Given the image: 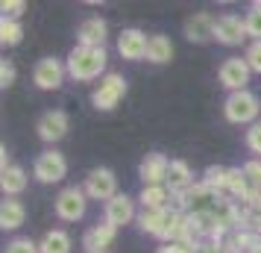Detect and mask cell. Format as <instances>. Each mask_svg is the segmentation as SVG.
Listing matches in <instances>:
<instances>
[{
    "label": "cell",
    "instance_id": "12",
    "mask_svg": "<svg viewBox=\"0 0 261 253\" xmlns=\"http://www.w3.org/2000/svg\"><path fill=\"white\" fill-rule=\"evenodd\" d=\"M147 44H150V36L144 30H138V27H126L118 36V53L129 62L147 59Z\"/></svg>",
    "mask_w": 261,
    "mask_h": 253
},
{
    "label": "cell",
    "instance_id": "10",
    "mask_svg": "<svg viewBox=\"0 0 261 253\" xmlns=\"http://www.w3.org/2000/svg\"><path fill=\"white\" fill-rule=\"evenodd\" d=\"M214 41L223 44V48H238V44H244V41H247V24H244V18H241V15H232V12L220 15V18L214 21Z\"/></svg>",
    "mask_w": 261,
    "mask_h": 253
},
{
    "label": "cell",
    "instance_id": "25",
    "mask_svg": "<svg viewBox=\"0 0 261 253\" xmlns=\"http://www.w3.org/2000/svg\"><path fill=\"white\" fill-rule=\"evenodd\" d=\"M202 182H205L217 197H223L226 189H229V168H223V165H208L205 174H202Z\"/></svg>",
    "mask_w": 261,
    "mask_h": 253
},
{
    "label": "cell",
    "instance_id": "26",
    "mask_svg": "<svg viewBox=\"0 0 261 253\" xmlns=\"http://www.w3.org/2000/svg\"><path fill=\"white\" fill-rule=\"evenodd\" d=\"M249 192H252V186H249L244 168H229V189H226V194H232L235 200H247Z\"/></svg>",
    "mask_w": 261,
    "mask_h": 253
},
{
    "label": "cell",
    "instance_id": "36",
    "mask_svg": "<svg viewBox=\"0 0 261 253\" xmlns=\"http://www.w3.org/2000/svg\"><path fill=\"white\" fill-rule=\"evenodd\" d=\"M194 253H226V247L223 244H217V241H200V244H197V250Z\"/></svg>",
    "mask_w": 261,
    "mask_h": 253
},
{
    "label": "cell",
    "instance_id": "29",
    "mask_svg": "<svg viewBox=\"0 0 261 253\" xmlns=\"http://www.w3.org/2000/svg\"><path fill=\"white\" fill-rule=\"evenodd\" d=\"M244 142H247L249 153H255V159H261V121H255V124L247 130Z\"/></svg>",
    "mask_w": 261,
    "mask_h": 253
},
{
    "label": "cell",
    "instance_id": "15",
    "mask_svg": "<svg viewBox=\"0 0 261 253\" xmlns=\"http://www.w3.org/2000/svg\"><path fill=\"white\" fill-rule=\"evenodd\" d=\"M115 239H118V227H112V224H94V227L85 229L83 236V247L85 253H106L112 244H115Z\"/></svg>",
    "mask_w": 261,
    "mask_h": 253
},
{
    "label": "cell",
    "instance_id": "19",
    "mask_svg": "<svg viewBox=\"0 0 261 253\" xmlns=\"http://www.w3.org/2000/svg\"><path fill=\"white\" fill-rule=\"evenodd\" d=\"M165 186L170 189V194L188 192L191 186H194V171H191V165L185 159H170V174H167Z\"/></svg>",
    "mask_w": 261,
    "mask_h": 253
},
{
    "label": "cell",
    "instance_id": "9",
    "mask_svg": "<svg viewBox=\"0 0 261 253\" xmlns=\"http://www.w3.org/2000/svg\"><path fill=\"white\" fill-rule=\"evenodd\" d=\"M68 130H71V118H68L65 109H50V112H44V115L38 118V124H36V133H38V139H41L44 145L62 142V139L68 135Z\"/></svg>",
    "mask_w": 261,
    "mask_h": 253
},
{
    "label": "cell",
    "instance_id": "30",
    "mask_svg": "<svg viewBox=\"0 0 261 253\" xmlns=\"http://www.w3.org/2000/svg\"><path fill=\"white\" fill-rule=\"evenodd\" d=\"M3 253H41L38 250V241H33V239H12L9 244H6V250Z\"/></svg>",
    "mask_w": 261,
    "mask_h": 253
},
{
    "label": "cell",
    "instance_id": "22",
    "mask_svg": "<svg viewBox=\"0 0 261 253\" xmlns=\"http://www.w3.org/2000/svg\"><path fill=\"white\" fill-rule=\"evenodd\" d=\"M258 244H261V236L255 229H235V233L223 241L226 253H249L252 247H258Z\"/></svg>",
    "mask_w": 261,
    "mask_h": 253
},
{
    "label": "cell",
    "instance_id": "32",
    "mask_svg": "<svg viewBox=\"0 0 261 253\" xmlns=\"http://www.w3.org/2000/svg\"><path fill=\"white\" fill-rule=\"evenodd\" d=\"M244 59H247V65H249L255 74H261V41H249V48H247V53H244Z\"/></svg>",
    "mask_w": 261,
    "mask_h": 253
},
{
    "label": "cell",
    "instance_id": "35",
    "mask_svg": "<svg viewBox=\"0 0 261 253\" xmlns=\"http://www.w3.org/2000/svg\"><path fill=\"white\" fill-rule=\"evenodd\" d=\"M197 244H188V241H170V244H162L155 253H194Z\"/></svg>",
    "mask_w": 261,
    "mask_h": 253
},
{
    "label": "cell",
    "instance_id": "14",
    "mask_svg": "<svg viewBox=\"0 0 261 253\" xmlns=\"http://www.w3.org/2000/svg\"><path fill=\"white\" fill-rule=\"evenodd\" d=\"M170 174V159L165 153H147L144 162L138 165V177L144 186H165Z\"/></svg>",
    "mask_w": 261,
    "mask_h": 253
},
{
    "label": "cell",
    "instance_id": "20",
    "mask_svg": "<svg viewBox=\"0 0 261 253\" xmlns=\"http://www.w3.org/2000/svg\"><path fill=\"white\" fill-rule=\"evenodd\" d=\"M27 182H30V177H27V171L21 168V165H12V168H6L3 174H0L3 197H18V194L27 189Z\"/></svg>",
    "mask_w": 261,
    "mask_h": 253
},
{
    "label": "cell",
    "instance_id": "24",
    "mask_svg": "<svg viewBox=\"0 0 261 253\" xmlns=\"http://www.w3.org/2000/svg\"><path fill=\"white\" fill-rule=\"evenodd\" d=\"M170 200V194H167V186H144L141 194H138V203L141 209H165Z\"/></svg>",
    "mask_w": 261,
    "mask_h": 253
},
{
    "label": "cell",
    "instance_id": "1",
    "mask_svg": "<svg viewBox=\"0 0 261 253\" xmlns=\"http://www.w3.org/2000/svg\"><path fill=\"white\" fill-rule=\"evenodd\" d=\"M68 77L76 80V83H91V80H103L106 77V65H109V56H106V48H76L68 53Z\"/></svg>",
    "mask_w": 261,
    "mask_h": 253
},
{
    "label": "cell",
    "instance_id": "34",
    "mask_svg": "<svg viewBox=\"0 0 261 253\" xmlns=\"http://www.w3.org/2000/svg\"><path fill=\"white\" fill-rule=\"evenodd\" d=\"M15 77H18L15 65L9 59H3V62H0V88H9V85H15Z\"/></svg>",
    "mask_w": 261,
    "mask_h": 253
},
{
    "label": "cell",
    "instance_id": "11",
    "mask_svg": "<svg viewBox=\"0 0 261 253\" xmlns=\"http://www.w3.org/2000/svg\"><path fill=\"white\" fill-rule=\"evenodd\" d=\"M103 221L112 224V227H118V229L132 224V221H138V215H135V197H129V194H123V192L115 194L103 206Z\"/></svg>",
    "mask_w": 261,
    "mask_h": 253
},
{
    "label": "cell",
    "instance_id": "31",
    "mask_svg": "<svg viewBox=\"0 0 261 253\" xmlns=\"http://www.w3.org/2000/svg\"><path fill=\"white\" fill-rule=\"evenodd\" d=\"M244 174H247L249 186L261 192V159H249L247 165H244Z\"/></svg>",
    "mask_w": 261,
    "mask_h": 253
},
{
    "label": "cell",
    "instance_id": "17",
    "mask_svg": "<svg viewBox=\"0 0 261 253\" xmlns=\"http://www.w3.org/2000/svg\"><path fill=\"white\" fill-rule=\"evenodd\" d=\"M214 21L217 18H212L208 12H194L185 21V38L194 41V44H208V41H214Z\"/></svg>",
    "mask_w": 261,
    "mask_h": 253
},
{
    "label": "cell",
    "instance_id": "7",
    "mask_svg": "<svg viewBox=\"0 0 261 253\" xmlns=\"http://www.w3.org/2000/svg\"><path fill=\"white\" fill-rule=\"evenodd\" d=\"M85 194H88V200H103V206L115 197L118 192V177H115V171L112 168H91L88 171V177H85Z\"/></svg>",
    "mask_w": 261,
    "mask_h": 253
},
{
    "label": "cell",
    "instance_id": "3",
    "mask_svg": "<svg viewBox=\"0 0 261 253\" xmlns=\"http://www.w3.org/2000/svg\"><path fill=\"white\" fill-rule=\"evenodd\" d=\"M123 97H126V77H123V74L109 71L106 77L100 80V85L94 88L91 103H94L97 112H112V109L123 100Z\"/></svg>",
    "mask_w": 261,
    "mask_h": 253
},
{
    "label": "cell",
    "instance_id": "13",
    "mask_svg": "<svg viewBox=\"0 0 261 253\" xmlns=\"http://www.w3.org/2000/svg\"><path fill=\"white\" fill-rule=\"evenodd\" d=\"M106 38H109V24L100 15H91L76 27V44L80 48H106Z\"/></svg>",
    "mask_w": 261,
    "mask_h": 253
},
{
    "label": "cell",
    "instance_id": "2",
    "mask_svg": "<svg viewBox=\"0 0 261 253\" xmlns=\"http://www.w3.org/2000/svg\"><path fill=\"white\" fill-rule=\"evenodd\" d=\"M223 118L235 127H252L255 121H261V100L249 88L232 91L223 100Z\"/></svg>",
    "mask_w": 261,
    "mask_h": 253
},
{
    "label": "cell",
    "instance_id": "33",
    "mask_svg": "<svg viewBox=\"0 0 261 253\" xmlns=\"http://www.w3.org/2000/svg\"><path fill=\"white\" fill-rule=\"evenodd\" d=\"M0 9H3V18L18 21V18L27 12V3H24V0H3V6H0Z\"/></svg>",
    "mask_w": 261,
    "mask_h": 253
},
{
    "label": "cell",
    "instance_id": "8",
    "mask_svg": "<svg viewBox=\"0 0 261 253\" xmlns=\"http://www.w3.org/2000/svg\"><path fill=\"white\" fill-rule=\"evenodd\" d=\"M249 74H252V68L247 65V59H241V56H229V59L220 62V68H217V80H220V85L232 95V91H244V88H247Z\"/></svg>",
    "mask_w": 261,
    "mask_h": 253
},
{
    "label": "cell",
    "instance_id": "4",
    "mask_svg": "<svg viewBox=\"0 0 261 253\" xmlns=\"http://www.w3.org/2000/svg\"><path fill=\"white\" fill-rule=\"evenodd\" d=\"M33 177L38 182H44V186L62 182L68 177V159H65V153L53 150V147L50 150H41L36 156V162H33Z\"/></svg>",
    "mask_w": 261,
    "mask_h": 253
},
{
    "label": "cell",
    "instance_id": "16",
    "mask_svg": "<svg viewBox=\"0 0 261 253\" xmlns=\"http://www.w3.org/2000/svg\"><path fill=\"white\" fill-rule=\"evenodd\" d=\"M173 212H176L173 206H165V209H141L138 212V229L147 233V236L162 239L167 224H170V218H173Z\"/></svg>",
    "mask_w": 261,
    "mask_h": 253
},
{
    "label": "cell",
    "instance_id": "6",
    "mask_svg": "<svg viewBox=\"0 0 261 253\" xmlns=\"http://www.w3.org/2000/svg\"><path fill=\"white\" fill-rule=\"evenodd\" d=\"M65 77H68V65L62 59H56V56H44L33 68V83L41 91H56V88H62Z\"/></svg>",
    "mask_w": 261,
    "mask_h": 253
},
{
    "label": "cell",
    "instance_id": "38",
    "mask_svg": "<svg viewBox=\"0 0 261 253\" xmlns=\"http://www.w3.org/2000/svg\"><path fill=\"white\" fill-rule=\"evenodd\" d=\"M249 253H261V244H258V247H252V250H249Z\"/></svg>",
    "mask_w": 261,
    "mask_h": 253
},
{
    "label": "cell",
    "instance_id": "21",
    "mask_svg": "<svg viewBox=\"0 0 261 253\" xmlns=\"http://www.w3.org/2000/svg\"><path fill=\"white\" fill-rule=\"evenodd\" d=\"M38 250L41 253H71L73 250V241L65 229H47L41 239H38Z\"/></svg>",
    "mask_w": 261,
    "mask_h": 253
},
{
    "label": "cell",
    "instance_id": "5",
    "mask_svg": "<svg viewBox=\"0 0 261 253\" xmlns=\"http://www.w3.org/2000/svg\"><path fill=\"white\" fill-rule=\"evenodd\" d=\"M85 209H88V194H85L83 186H68V189H62L56 194V200H53V212L59 221H80L85 215Z\"/></svg>",
    "mask_w": 261,
    "mask_h": 253
},
{
    "label": "cell",
    "instance_id": "37",
    "mask_svg": "<svg viewBox=\"0 0 261 253\" xmlns=\"http://www.w3.org/2000/svg\"><path fill=\"white\" fill-rule=\"evenodd\" d=\"M252 229L261 236V215H252Z\"/></svg>",
    "mask_w": 261,
    "mask_h": 253
},
{
    "label": "cell",
    "instance_id": "18",
    "mask_svg": "<svg viewBox=\"0 0 261 253\" xmlns=\"http://www.w3.org/2000/svg\"><path fill=\"white\" fill-rule=\"evenodd\" d=\"M27 221V206L18 197H3L0 203V229L3 233H12Z\"/></svg>",
    "mask_w": 261,
    "mask_h": 253
},
{
    "label": "cell",
    "instance_id": "28",
    "mask_svg": "<svg viewBox=\"0 0 261 253\" xmlns=\"http://www.w3.org/2000/svg\"><path fill=\"white\" fill-rule=\"evenodd\" d=\"M244 24H247V38L261 41V0L249 3V12L244 15Z\"/></svg>",
    "mask_w": 261,
    "mask_h": 253
},
{
    "label": "cell",
    "instance_id": "27",
    "mask_svg": "<svg viewBox=\"0 0 261 253\" xmlns=\"http://www.w3.org/2000/svg\"><path fill=\"white\" fill-rule=\"evenodd\" d=\"M21 38H24V24H21V21H12V18H0V41H3L6 48H15V44H21Z\"/></svg>",
    "mask_w": 261,
    "mask_h": 253
},
{
    "label": "cell",
    "instance_id": "23",
    "mask_svg": "<svg viewBox=\"0 0 261 253\" xmlns=\"http://www.w3.org/2000/svg\"><path fill=\"white\" fill-rule=\"evenodd\" d=\"M173 59V41L162 33H155L150 36V44H147V62H153V65H165V62Z\"/></svg>",
    "mask_w": 261,
    "mask_h": 253
}]
</instances>
